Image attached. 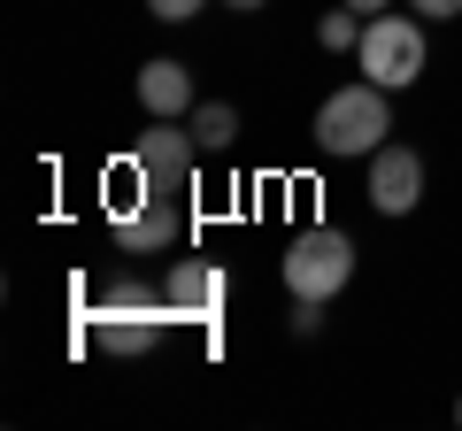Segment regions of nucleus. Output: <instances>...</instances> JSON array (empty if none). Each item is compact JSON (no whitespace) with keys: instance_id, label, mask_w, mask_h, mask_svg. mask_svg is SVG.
<instances>
[{"instance_id":"f257e3e1","label":"nucleus","mask_w":462,"mask_h":431,"mask_svg":"<svg viewBox=\"0 0 462 431\" xmlns=\"http://www.w3.org/2000/svg\"><path fill=\"white\" fill-rule=\"evenodd\" d=\"M162 324H170V300L162 285H139V278H116L100 293V308L85 316V347L108 354V362H139V354L162 347Z\"/></svg>"},{"instance_id":"f03ea898","label":"nucleus","mask_w":462,"mask_h":431,"mask_svg":"<svg viewBox=\"0 0 462 431\" xmlns=\"http://www.w3.org/2000/svg\"><path fill=\"white\" fill-rule=\"evenodd\" d=\"M385 132H393V93L370 78L339 85V93H324V108H316V154H331V162H355V154H378Z\"/></svg>"},{"instance_id":"7ed1b4c3","label":"nucleus","mask_w":462,"mask_h":431,"mask_svg":"<svg viewBox=\"0 0 462 431\" xmlns=\"http://www.w3.org/2000/svg\"><path fill=\"white\" fill-rule=\"evenodd\" d=\"M355 239L339 232V224H309V232H293L285 239V293L293 300H339L346 285H355Z\"/></svg>"},{"instance_id":"20e7f679","label":"nucleus","mask_w":462,"mask_h":431,"mask_svg":"<svg viewBox=\"0 0 462 431\" xmlns=\"http://www.w3.org/2000/svg\"><path fill=\"white\" fill-rule=\"evenodd\" d=\"M355 62H363V78H370V85H385V93L416 85V78H424V62H431L424 16H401V8L370 16V23H363V47H355Z\"/></svg>"},{"instance_id":"39448f33","label":"nucleus","mask_w":462,"mask_h":431,"mask_svg":"<svg viewBox=\"0 0 462 431\" xmlns=\"http://www.w3.org/2000/svg\"><path fill=\"white\" fill-rule=\"evenodd\" d=\"M108 239H116L124 254H178L185 239H193V200L147 185V200H139V208L108 216Z\"/></svg>"},{"instance_id":"423d86ee","label":"nucleus","mask_w":462,"mask_h":431,"mask_svg":"<svg viewBox=\"0 0 462 431\" xmlns=\"http://www.w3.org/2000/svg\"><path fill=\"white\" fill-rule=\"evenodd\" d=\"M132 162H139V178L162 185V193H193V178H200V139H193V124L154 116L147 132H139Z\"/></svg>"},{"instance_id":"0eeeda50","label":"nucleus","mask_w":462,"mask_h":431,"mask_svg":"<svg viewBox=\"0 0 462 431\" xmlns=\"http://www.w3.org/2000/svg\"><path fill=\"white\" fill-rule=\"evenodd\" d=\"M162 300H170V324H216L231 300V278L216 262H200V254H185V262H170Z\"/></svg>"},{"instance_id":"6e6552de","label":"nucleus","mask_w":462,"mask_h":431,"mask_svg":"<svg viewBox=\"0 0 462 431\" xmlns=\"http://www.w3.org/2000/svg\"><path fill=\"white\" fill-rule=\"evenodd\" d=\"M416 200H424V154L401 147V139H385V147L370 154V208L378 216H409Z\"/></svg>"},{"instance_id":"1a4fd4ad","label":"nucleus","mask_w":462,"mask_h":431,"mask_svg":"<svg viewBox=\"0 0 462 431\" xmlns=\"http://www.w3.org/2000/svg\"><path fill=\"white\" fill-rule=\"evenodd\" d=\"M139 108H147V116H193V108H200V93H193V69H185V62H170V54H162V62H139Z\"/></svg>"},{"instance_id":"9d476101","label":"nucleus","mask_w":462,"mask_h":431,"mask_svg":"<svg viewBox=\"0 0 462 431\" xmlns=\"http://www.w3.org/2000/svg\"><path fill=\"white\" fill-rule=\"evenodd\" d=\"M185 124H193L200 154H231V147H239V108H231V100H200Z\"/></svg>"},{"instance_id":"9b49d317","label":"nucleus","mask_w":462,"mask_h":431,"mask_svg":"<svg viewBox=\"0 0 462 431\" xmlns=\"http://www.w3.org/2000/svg\"><path fill=\"white\" fill-rule=\"evenodd\" d=\"M363 23H370V16H355V8L339 0V8H331V16L316 23V47H324V54H346V47H363Z\"/></svg>"},{"instance_id":"f8f14e48","label":"nucleus","mask_w":462,"mask_h":431,"mask_svg":"<svg viewBox=\"0 0 462 431\" xmlns=\"http://www.w3.org/2000/svg\"><path fill=\"white\" fill-rule=\"evenodd\" d=\"M324 308H331V300H293V316H285L293 339H316V332H324Z\"/></svg>"},{"instance_id":"ddd939ff","label":"nucleus","mask_w":462,"mask_h":431,"mask_svg":"<svg viewBox=\"0 0 462 431\" xmlns=\"http://www.w3.org/2000/svg\"><path fill=\"white\" fill-rule=\"evenodd\" d=\"M208 0H147V16H162V23H193Z\"/></svg>"},{"instance_id":"4468645a","label":"nucleus","mask_w":462,"mask_h":431,"mask_svg":"<svg viewBox=\"0 0 462 431\" xmlns=\"http://www.w3.org/2000/svg\"><path fill=\"white\" fill-rule=\"evenodd\" d=\"M409 8H416L424 23H455V16H462V0H409Z\"/></svg>"},{"instance_id":"2eb2a0df","label":"nucleus","mask_w":462,"mask_h":431,"mask_svg":"<svg viewBox=\"0 0 462 431\" xmlns=\"http://www.w3.org/2000/svg\"><path fill=\"white\" fill-rule=\"evenodd\" d=\"M346 8H355V16H385V8H393V0H346Z\"/></svg>"},{"instance_id":"dca6fc26","label":"nucleus","mask_w":462,"mask_h":431,"mask_svg":"<svg viewBox=\"0 0 462 431\" xmlns=\"http://www.w3.org/2000/svg\"><path fill=\"white\" fill-rule=\"evenodd\" d=\"M224 8L231 16H254V8H270V0H224Z\"/></svg>"},{"instance_id":"f3484780","label":"nucleus","mask_w":462,"mask_h":431,"mask_svg":"<svg viewBox=\"0 0 462 431\" xmlns=\"http://www.w3.org/2000/svg\"><path fill=\"white\" fill-rule=\"evenodd\" d=\"M455 424H462V400H455Z\"/></svg>"}]
</instances>
